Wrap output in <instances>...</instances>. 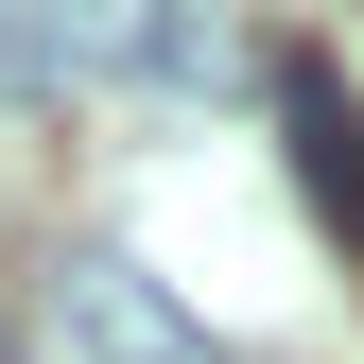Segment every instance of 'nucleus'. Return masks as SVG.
Returning <instances> with one entry per match:
<instances>
[{
    "label": "nucleus",
    "instance_id": "7ed1b4c3",
    "mask_svg": "<svg viewBox=\"0 0 364 364\" xmlns=\"http://www.w3.org/2000/svg\"><path fill=\"white\" fill-rule=\"evenodd\" d=\"M0 87H53V53H35V18H0Z\"/></svg>",
    "mask_w": 364,
    "mask_h": 364
},
{
    "label": "nucleus",
    "instance_id": "f257e3e1",
    "mask_svg": "<svg viewBox=\"0 0 364 364\" xmlns=\"http://www.w3.org/2000/svg\"><path fill=\"white\" fill-rule=\"evenodd\" d=\"M53 330H70V364H208V330H191L122 243H70V260H53Z\"/></svg>",
    "mask_w": 364,
    "mask_h": 364
},
{
    "label": "nucleus",
    "instance_id": "f03ea898",
    "mask_svg": "<svg viewBox=\"0 0 364 364\" xmlns=\"http://www.w3.org/2000/svg\"><path fill=\"white\" fill-rule=\"evenodd\" d=\"M278 70V122H295V191H312V225H347L364 243V105H347V70L330 53H260Z\"/></svg>",
    "mask_w": 364,
    "mask_h": 364
}]
</instances>
